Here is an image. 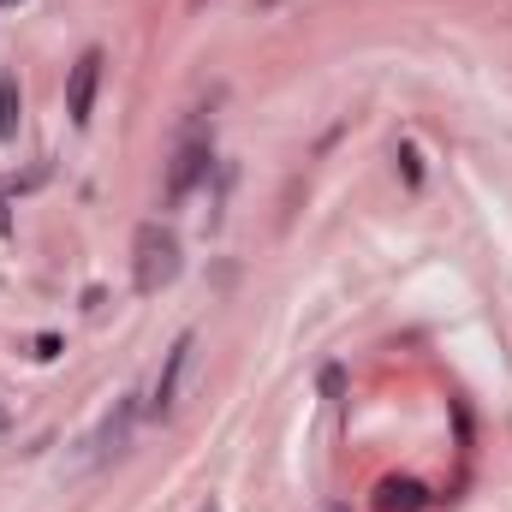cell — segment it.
<instances>
[{
  "mask_svg": "<svg viewBox=\"0 0 512 512\" xmlns=\"http://www.w3.org/2000/svg\"><path fill=\"white\" fill-rule=\"evenodd\" d=\"M173 280H179V239H173V227L143 221L137 239H131V286H137L143 298H155V292L173 286Z\"/></svg>",
  "mask_w": 512,
  "mask_h": 512,
  "instance_id": "1",
  "label": "cell"
},
{
  "mask_svg": "<svg viewBox=\"0 0 512 512\" xmlns=\"http://www.w3.org/2000/svg\"><path fill=\"white\" fill-rule=\"evenodd\" d=\"M102 48H84L78 54V66H72V78H66V114H72V126H90V108H96V84H102Z\"/></svg>",
  "mask_w": 512,
  "mask_h": 512,
  "instance_id": "2",
  "label": "cell"
},
{
  "mask_svg": "<svg viewBox=\"0 0 512 512\" xmlns=\"http://www.w3.org/2000/svg\"><path fill=\"white\" fill-rule=\"evenodd\" d=\"M191 352H197V334H179V340H173V352H167V364H161V376H155V417H167V411H173V399H179V376H185Z\"/></svg>",
  "mask_w": 512,
  "mask_h": 512,
  "instance_id": "3",
  "label": "cell"
},
{
  "mask_svg": "<svg viewBox=\"0 0 512 512\" xmlns=\"http://www.w3.org/2000/svg\"><path fill=\"white\" fill-rule=\"evenodd\" d=\"M203 173H209V143H203V137H191V143L173 155V173H167V203H179V197H185Z\"/></svg>",
  "mask_w": 512,
  "mask_h": 512,
  "instance_id": "4",
  "label": "cell"
},
{
  "mask_svg": "<svg viewBox=\"0 0 512 512\" xmlns=\"http://www.w3.org/2000/svg\"><path fill=\"white\" fill-rule=\"evenodd\" d=\"M423 507H429V489L411 483V477H387L376 489V512H423Z\"/></svg>",
  "mask_w": 512,
  "mask_h": 512,
  "instance_id": "5",
  "label": "cell"
},
{
  "mask_svg": "<svg viewBox=\"0 0 512 512\" xmlns=\"http://www.w3.org/2000/svg\"><path fill=\"white\" fill-rule=\"evenodd\" d=\"M18 108H24V102H18V78L0 72V143L18 137Z\"/></svg>",
  "mask_w": 512,
  "mask_h": 512,
  "instance_id": "6",
  "label": "cell"
},
{
  "mask_svg": "<svg viewBox=\"0 0 512 512\" xmlns=\"http://www.w3.org/2000/svg\"><path fill=\"white\" fill-rule=\"evenodd\" d=\"M126 423H131V405H120V417H108V429H102V453H120V441H126Z\"/></svg>",
  "mask_w": 512,
  "mask_h": 512,
  "instance_id": "7",
  "label": "cell"
},
{
  "mask_svg": "<svg viewBox=\"0 0 512 512\" xmlns=\"http://www.w3.org/2000/svg\"><path fill=\"white\" fill-rule=\"evenodd\" d=\"M12 227V215H6V185H0V233Z\"/></svg>",
  "mask_w": 512,
  "mask_h": 512,
  "instance_id": "8",
  "label": "cell"
},
{
  "mask_svg": "<svg viewBox=\"0 0 512 512\" xmlns=\"http://www.w3.org/2000/svg\"><path fill=\"white\" fill-rule=\"evenodd\" d=\"M203 512H221V507H215V501H209V507H203Z\"/></svg>",
  "mask_w": 512,
  "mask_h": 512,
  "instance_id": "9",
  "label": "cell"
},
{
  "mask_svg": "<svg viewBox=\"0 0 512 512\" xmlns=\"http://www.w3.org/2000/svg\"><path fill=\"white\" fill-rule=\"evenodd\" d=\"M328 512H352V507H328Z\"/></svg>",
  "mask_w": 512,
  "mask_h": 512,
  "instance_id": "10",
  "label": "cell"
},
{
  "mask_svg": "<svg viewBox=\"0 0 512 512\" xmlns=\"http://www.w3.org/2000/svg\"><path fill=\"white\" fill-rule=\"evenodd\" d=\"M0 6H18V0H0Z\"/></svg>",
  "mask_w": 512,
  "mask_h": 512,
  "instance_id": "11",
  "label": "cell"
}]
</instances>
